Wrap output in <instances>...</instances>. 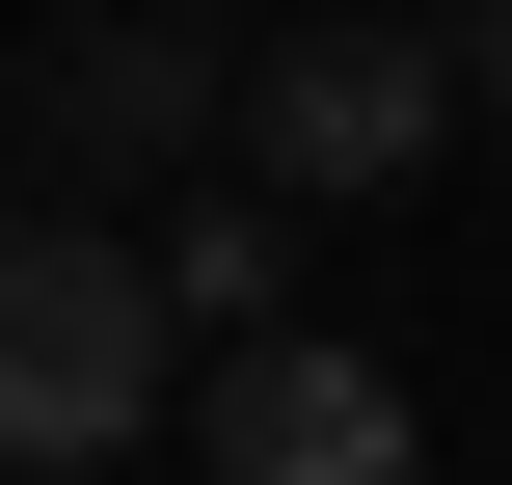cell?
Segmentation results:
<instances>
[{
  "mask_svg": "<svg viewBox=\"0 0 512 485\" xmlns=\"http://www.w3.org/2000/svg\"><path fill=\"white\" fill-rule=\"evenodd\" d=\"M216 108H243V162H270V216H378V189L459 135V54L378 27V0H324V27H297L270 81H216Z\"/></svg>",
  "mask_w": 512,
  "mask_h": 485,
  "instance_id": "cell-2",
  "label": "cell"
},
{
  "mask_svg": "<svg viewBox=\"0 0 512 485\" xmlns=\"http://www.w3.org/2000/svg\"><path fill=\"white\" fill-rule=\"evenodd\" d=\"M27 108H54L81 162H162V135H216V54H189V27H54Z\"/></svg>",
  "mask_w": 512,
  "mask_h": 485,
  "instance_id": "cell-4",
  "label": "cell"
},
{
  "mask_svg": "<svg viewBox=\"0 0 512 485\" xmlns=\"http://www.w3.org/2000/svg\"><path fill=\"white\" fill-rule=\"evenodd\" d=\"M162 405H189L162 270H135L108 216H0V459H27V485H81V459H135Z\"/></svg>",
  "mask_w": 512,
  "mask_h": 485,
  "instance_id": "cell-1",
  "label": "cell"
},
{
  "mask_svg": "<svg viewBox=\"0 0 512 485\" xmlns=\"http://www.w3.org/2000/svg\"><path fill=\"white\" fill-rule=\"evenodd\" d=\"M459 108H512V0H459Z\"/></svg>",
  "mask_w": 512,
  "mask_h": 485,
  "instance_id": "cell-6",
  "label": "cell"
},
{
  "mask_svg": "<svg viewBox=\"0 0 512 485\" xmlns=\"http://www.w3.org/2000/svg\"><path fill=\"white\" fill-rule=\"evenodd\" d=\"M189 459H216V485H432V432H405V378H378V351L270 324V351H216Z\"/></svg>",
  "mask_w": 512,
  "mask_h": 485,
  "instance_id": "cell-3",
  "label": "cell"
},
{
  "mask_svg": "<svg viewBox=\"0 0 512 485\" xmlns=\"http://www.w3.org/2000/svg\"><path fill=\"white\" fill-rule=\"evenodd\" d=\"M135 270H162V324H189V351H270V297H297V216H270V189H189Z\"/></svg>",
  "mask_w": 512,
  "mask_h": 485,
  "instance_id": "cell-5",
  "label": "cell"
}]
</instances>
